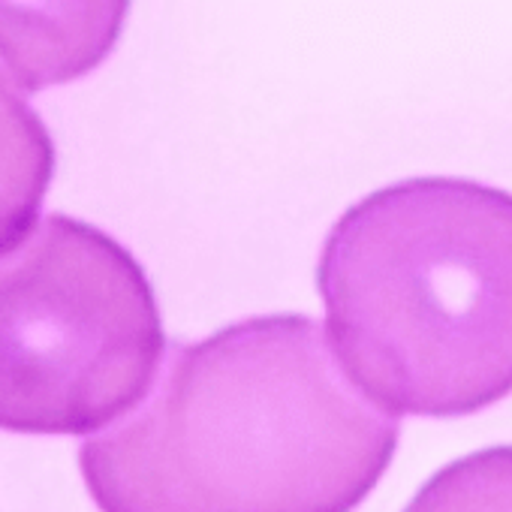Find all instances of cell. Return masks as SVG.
Masks as SVG:
<instances>
[{"label": "cell", "mask_w": 512, "mask_h": 512, "mask_svg": "<svg viewBox=\"0 0 512 512\" xmlns=\"http://www.w3.org/2000/svg\"><path fill=\"white\" fill-rule=\"evenodd\" d=\"M317 287L335 359L386 413L467 416L512 392V193L374 190L332 226Z\"/></svg>", "instance_id": "2"}, {"label": "cell", "mask_w": 512, "mask_h": 512, "mask_svg": "<svg viewBox=\"0 0 512 512\" xmlns=\"http://www.w3.org/2000/svg\"><path fill=\"white\" fill-rule=\"evenodd\" d=\"M398 416L302 314L172 347L148 398L79 449L100 512H353L386 473Z\"/></svg>", "instance_id": "1"}, {"label": "cell", "mask_w": 512, "mask_h": 512, "mask_svg": "<svg viewBox=\"0 0 512 512\" xmlns=\"http://www.w3.org/2000/svg\"><path fill=\"white\" fill-rule=\"evenodd\" d=\"M124 4H0V58L28 91L94 70L115 46Z\"/></svg>", "instance_id": "4"}, {"label": "cell", "mask_w": 512, "mask_h": 512, "mask_svg": "<svg viewBox=\"0 0 512 512\" xmlns=\"http://www.w3.org/2000/svg\"><path fill=\"white\" fill-rule=\"evenodd\" d=\"M163 350L154 290L103 229L49 214L0 253L4 431H100L142 404Z\"/></svg>", "instance_id": "3"}, {"label": "cell", "mask_w": 512, "mask_h": 512, "mask_svg": "<svg viewBox=\"0 0 512 512\" xmlns=\"http://www.w3.org/2000/svg\"><path fill=\"white\" fill-rule=\"evenodd\" d=\"M55 172V145L40 115L0 73V253L31 229Z\"/></svg>", "instance_id": "5"}, {"label": "cell", "mask_w": 512, "mask_h": 512, "mask_svg": "<svg viewBox=\"0 0 512 512\" xmlns=\"http://www.w3.org/2000/svg\"><path fill=\"white\" fill-rule=\"evenodd\" d=\"M404 512H512V446L452 461L419 488Z\"/></svg>", "instance_id": "6"}]
</instances>
